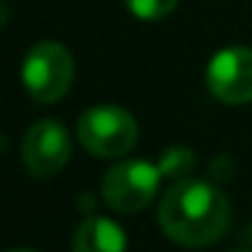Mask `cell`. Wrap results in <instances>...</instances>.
<instances>
[{"label":"cell","mask_w":252,"mask_h":252,"mask_svg":"<svg viewBox=\"0 0 252 252\" xmlns=\"http://www.w3.org/2000/svg\"><path fill=\"white\" fill-rule=\"evenodd\" d=\"M163 233L182 247H209L230 225V203L203 179H179L171 185L158 209Z\"/></svg>","instance_id":"1"},{"label":"cell","mask_w":252,"mask_h":252,"mask_svg":"<svg viewBox=\"0 0 252 252\" xmlns=\"http://www.w3.org/2000/svg\"><path fill=\"white\" fill-rule=\"evenodd\" d=\"M73 57L57 41H41L30 46L22 63V84L38 103H57L73 84Z\"/></svg>","instance_id":"2"},{"label":"cell","mask_w":252,"mask_h":252,"mask_svg":"<svg viewBox=\"0 0 252 252\" xmlns=\"http://www.w3.org/2000/svg\"><path fill=\"white\" fill-rule=\"evenodd\" d=\"M76 136L95 158H122L138 141V125L120 106H93L79 117Z\"/></svg>","instance_id":"3"},{"label":"cell","mask_w":252,"mask_h":252,"mask_svg":"<svg viewBox=\"0 0 252 252\" xmlns=\"http://www.w3.org/2000/svg\"><path fill=\"white\" fill-rule=\"evenodd\" d=\"M163 171L149 160H122L111 165L103 176V201L120 214H133L147 209L158 195Z\"/></svg>","instance_id":"4"},{"label":"cell","mask_w":252,"mask_h":252,"mask_svg":"<svg viewBox=\"0 0 252 252\" xmlns=\"http://www.w3.org/2000/svg\"><path fill=\"white\" fill-rule=\"evenodd\" d=\"M206 87L228 106L252 103V49L228 46L217 52L206 68Z\"/></svg>","instance_id":"5"},{"label":"cell","mask_w":252,"mask_h":252,"mask_svg":"<svg viewBox=\"0 0 252 252\" xmlns=\"http://www.w3.org/2000/svg\"><path fill=\"white\" fill-rule=\"evenodd\" d=\"M22 160L33 176H55L71 160V136L55 120L30 125L22 138Z\"/></svg>","instance_id":"6"},{"label":"cell","mask_w":252,"mask_h":252,"mask_svg":"<svg viewBox=\"0 0 252 252\" xmlns=\"http://www.w3.org/2000/svg\"><path fill=\"white\" fill-rule=\"evenodd\" d=\"M127 241L122 228L109 217H87L73 233L71 252H125Z\"/></svg>","instance_id":"7"},{"label":"cell","mask_w":252,"mask_h":252,"mask_svg":"<svg viewBox=\"0 0 252 252\" xmlns=\"http://www.w3.org/2000/svg\"><path fill=\"white\" fill-rule=\"evenodd\" d=\"M127 11L138 19H147V22H155V19H163L179 6V0H125Z\"/></svg>","instance_id":"8"},{"label":"cell","mask_w":252,"mask_h":252,"mask_svg":"<svg viewBox=\"0 0 252 252\" xmlns=\"http://www.w3.org/2000/svg\"><path fill=\"white\" fill-rule=\"evenodd\" d=\"M158 165L163 171V176H185L192 168V155L182 147H174L171 152H165V158Z\"/></svg>","instance_id":"9"},{"label":"cell","mask_w":252,"mask_h":252,"mask_svg":"<svg viewBox=\"0 0 252 252\" xmlns=\"http://www.w3.org/2000/svg\"><path fill=\"white\" fill-rule=\"evenodd\" d=\"M8 252H35V250H25V247H19V250H8Z\"/></svg>","instance_id":"10"},{"label":"cell","mask_w":252,"mask_h":252,"mask_svg":"<svg viewBox=\"0 0 252 252\" xmlns=\"http://www.w3.org/2000/svg\"><path fill=\"white\" fill-rule=\"evenodd\" d=\"M250 239H252V230H250Z\"/></svg>","instance_id":"11"},{"label":"cell","mask_w":252,"mask_h":252,"mask_svg":"<svg viewBox=\"0 0 252 252\" xmlns=\"http://www.w3.org/2000/svg\"><path fill=\"white\" fill-rule=\"evenodd\" d=\"M239 252H241V250H239Z\"/></svg>","instance_id":"12"}]
</instances>
